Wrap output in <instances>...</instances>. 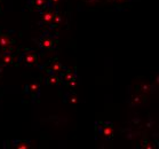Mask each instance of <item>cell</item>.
<instances>
[{"instance_id":"1","label":"cell","mask_w":159,"mask_h":149,"mask_svg":"<svg viewBox=\"0 0 159 149\" xmlns=\"http://www.w3.org/2000/svg\"><path fill=\"white\" fill-rule=\"evenodd\" d=\"M36 41L41 51H52V49H54L56 44H57V38H56V36L52 35L49 32V30H47L39 38H37Z\"/></svg>"},{"instance_id":"2","label":"cell","mask_w":159,"mask_h":149,"mask_svg":"<svg viewBox=\"0 0 159 149\" xmlns=\"http://www.w3.org/2000/svg\"><path fill=\"white\" fill-rule=\"evenodd\" d=\"M57 8H54V7H51V6H48L46 7L45 9L39 12L40 14V21H39V24L40 26H43V28H46L48 30L49 26H51L52 21H53V18L55 17V15L57 13Z\"/></svg>"},{"instance_id":"3","label":"cell","mask_w":159,"mask_h":149,"mask_svg":"<svg viewBox=\"0 0 159 149\" xmlns=\"http://www.w3.org/2000/svg\"><path fill=\"white\" fill-rule=\"evenodd\" d=\"M18 61L21 62V63H23L24 66H28V67L37 66L38 62H39V55H38V53H36V51H33V49H26V51H24L21 54Z\"/></svg>"},{"instance_id":"4","label":"cell","mask_w":159,"mask_h":149,"mask_svg":"<svg viewBox=\"0 0 159 149\" xmlns=\"http://www.w3.org/2000/svg\"><path fill=\"white\" fill-rule=\"evenodd\" d=\"M41 69L46 71V73H55V75H60V73L65 69V67L62 64L61 62L54 58L49 61L46 66H41Z\"/></svg>"},{"instance_id":"5","label":"cell","mask_w":159,"mask_h":149,"mask_svg":"<svg viewBox=\"0 0 159 149\" xmlns=\"http://www.w3.org/2000/svg\"><path fill=\"white\" fill-rule=\"evenodd\" d=\"M25 93L31 99H38L40 95V85L36 81H30L25 85Z\"/></svg>"},{"instance_id":"6","label":"cell","mask_w":159,"mask_h":149,"mask_svg":"<svg viewBox=\"0 0 159 149\" xmlns=\"http://www.w3.org/2000/svg\"><path fill=\"white\" fill-rule=\"evenodd\" d=\"M58 77H60L61 83H63L64 85H66L69 81H71L72 79L77 78V77H78V73H77L76 69L72 70V69H68V68H65V69L63 70L60 75H58Z\"/></svg>"},{"instance_id":"7","label":"cell","mask_w":159,"mask_h":149,"mask_svg":"<svg viewBox=\"0 0 159 149\" xmlns=\"http://www.w3.org/2000/svg\"><path fill=\"white\" fill-rule=\"evenodd\" d=\"M48 6H49L48 0H28V7L32 11H37L38 13Z\"/></svg>"},{"instance_id":"8","label":"cell","mask_w":159,"mask_h":149,"mask_svg":"<svg viewBox=\"0 0 159 149\" xmlns=\"http://www.w3.org/2000/svg\"><path fill=\"white\" fill-rule=\"evenodd\" d=\"M98 132H100V134L105 137L107 139L111 138L113 134V125L110 122H100Z\"/></svg>"},{"instance_id":"9","label":"cell","mask_w":159,"mask_h":149,"mask_svg":"<svg viewBox=\"0 0 159 149\" xmlns=\"http://www.w3.org/2000/svg\"><path fill=\"white\" fill-rule=\"evenodd\" d=\"M13 44H14V40L11 39V35L0 31V49L1 51L8 49V47H11Z\"/></svg>"},{"instance_id":"10","label":"cell","mask_w":159,"mask_h":149,"mask_svg":"<svg viewBox=\"0 0 159 149\" xmlns=\"http://www.w3.org/2000/svg\"><path fill=\"white\" fill-rule=\"evenodd\" d=\"M63 100H64L65 103H68V105H77L80 103L79 96H78L76 93H73L72 91H70V90L64 93Z\"/></svg>"},{"instance_id":"11","label":"cell","mask_w":159,"mask_h":149,"mask_svg":"<svg viewBox=\"0 0 159 149\" xmlns=\"http://www.w3.org/2000/svg\"><path fill=\"white\" fill-rule=\"evenodd\" d=\"M0 61H1V63H2L4 66H9V64H11L13 61H14L11 51H9V49H5V51H2V53H1V55H0Z\"/></svg>"},{"instance_id":"12","label":"cell","mask_w":159,"mask_h":149,"mask_svg":"<svg viewBox=\"0 0 159 149\" xmlns=\"http://www.w3.org/2000/svg\"><path fill=\"white\" fill-rule=\"evenodd\" d=\"M43 80L49 86H56L61 83L58 75H55V73H47V76H46V78H43Z\"/></svg>"},{"instance_id":"13","label":"cell","mask_w":159,"mask_h":149,"mask_svg":"<svg viewBox=\"0 0 159 149\" xmlns=\"http://www.w3.org/2000/svg\"><path fill=\"white\" fill-rule=\"evenodd\" d=\"M13 145L17 149H28L31 147V142L26 140H16V141H13Z\"/></svg>"},{"instance_id":"14","label":"cell","mask_w":159,"mask_h":149,"mask_svg":"<svg viewBox=\"0 0 159 149\" xmlns=\"http://www.w3.org/2000/svg\"><path fill=\"white\" fill-rule=\"evenodd\" d=\"M62 21H63V17H62V15L57 12V13H56V15H55V17L53 18V21H52L51 26H49L48 30L51 31V30H53L54 28H57V26L62 23Z\"/></svg>"},{"instance_id":"15","label":"cell","mask_w":159,"mask_h":149,"mask_svg":"<svg viewBox=\"0 0 159 149\" xmlns=\"http://www.w3.org/2000/svg\"><path fill=\"white\" fill-rule=\"evenodd\" d=\"M66 87L69 88L70 91H72V90H75V88H77L78 86H79V77H77V78H75V79H72L71 81H69V83L65 85Z\"/></svg>"},{"instance_id":"16","label":"cell","mask_w":159,"mask_h":149,"mask_svg":"<svg viewBox=\"0 0 159 149\" xmlns=\"http://www.w3.org/2000/svg\"><path fill=\"white\" fill-rule=\"evenodd\" d=\"M140 91L143 93V94H148L152 91V86L148 83H142L140 85Z\"/></svg>"},{"instance_id":"17","label":"cell","mask_w":159,"mask_h":149,"mask_svg":"<svg viewBox=\"0 0 159 149\" xmlns=\"http://www.w3.org/2000/svg\"><path fill=\"white\" fill-rule=\"evenodd\" d=\"M49 1V6L54 8H57V6L62 2V0H48Z\"/></svg>"},{"instance_id":"18","label":"cell","mask_w":159,"mask_h":149,"mask_svg":"<svg viewBox=\"0 0 159 149\" xmlns=\"http://www.w3.org/2000/svg\"><path fill=\"white\" fill-rule=\"evenodd\" d=\"M130 0H112V2H115L116 5H123L126 2H129Z\"/></svg>"}]
</instances>
